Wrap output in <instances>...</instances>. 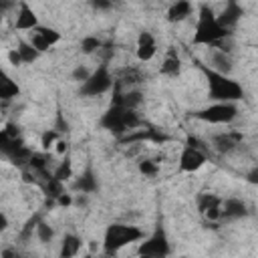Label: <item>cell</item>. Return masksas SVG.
Wrapping results in <instances>:
<instances>
[{"instance_id": "cell-21", "label": "cell", "mask_w": 258, "mask_h": 258, "mask_svg": "<svg viewBox=\"0 0 258 258\" xmlns=\"http://www.w3.org/2000/svg\"><path fill=\"white\" fill-rule=\"evenodd\" d=\"M16 50H18V54H20V58H22L24 64L34 62V60H38V56H40V52H38L28 40H24V38H20V40L16 42Z\"/></svg>"}, {"instance_id": "cell-14", "label": "cell", "mask_w": 258, "mask_h": 258, "mask_svg": "<svg viewBox=\"0 0 258 258\" xmlns=\"http://www.w3.org/2000/svg\"><path fill=\"white\" fill-rule=\"evenodd\" d=\"M242 16H244V8H242L238 2L230 0V2H226V6L218 12V22H220L226 30H232V32H234V28H236V24L240 22Z\"/></svg>"}, {"instance_id": "cell-29", "label": "cell", "mask_w": 258, "mask_h": 258, "mask_svg": "<svg viewBox=\"0 0 258 258\" xmlns=\"http://www.w3.org/2000/svg\"><path fill=\"white\" fill-rule=\"evenodd\" d=\"M28 42H30V44H32V46H34V48L40 52V54H42V52H46V50L50 48V44H48V42H46V40H44V38H42V36H40L36 30H32V32H30Z\"/></svg>"}, {"instance_id": "cell-37", "label": "cell", "mask_w": 258, "mask_h": 258, "mask_svg": "<svg viewBox=\"0 0 258 258\" xmlns=\"http://www.w3.org/2000/svg\"><path fill=\"white\" fill-rule=\"evenodd\" d=\"M8 228V216L6 212H0V230H6Z\"/></svg>"}, {"instance_id": "cell-35", "label": "cell", "mask_w": 258, "mask_h": 258, "mask_svg": "<svg viewBox=\"0 0 258 258\" xmlns=\"http://www.w3.org/2000/svg\"><path fill=\"white\" fill-rule=\"evenodd\" d=\"M67 151H69V143H67L64 139H58V143H56V153L62 155V153H67Z\"/></svg>"}, {"instance_id": "cell-5", "label": "cell", "mask_w": 258, "mask_h": 258, "mask_svg": "<svg viewBox=\"0 0 258 258\" xmlns=\"http://www.w3.org/2000/svg\"><path fill=\"white\" fill-rule=\"evenodd\" d=\"M111 89H115V77L109 71V64L101 62L91 73V77L79 87V95L81 97H101V95L109 93Z\"/></svg>"}, {"instance_id": "cell-4", "label": "cell", "mask_w": 258, "mask_h": 258, "mask_svg": "<svg viewBox=\"0 0 258 258\" xmlns=\"http://www.w3.org/2000/svg\"><path fill=\"white\" fill-rule=\"evenodd\" d=\"M99 125L107 131H111L113 135H117L119 139L125 137L127 133L139 129L143 125L141 117L137 115V111L121 107V105H111L99 119Z\"/></svg>"}, {"instance_id": "cell-10", "label": "cell", "mask_w": 258, "mask_h": 258, "mask_svg": "<svg viewBox=\"0 0 258 258\" xmlns=\"http://www.w3.org/2000/svg\"><path fill=\"white\" fill-rule=\"evenodd\" d=\"M40 26V22H38V16H36V12L32 10V6L28 4V2H18V8H16V18H14V28L16 30H22V32H26V30H36Z\"/></svg>"}, {"instance_id": "cell-32", "label": "cell", "mask_w": 258, "mask_h": 258, "mask_svg": "<svg viewBox=\"0 0 258 258\" xmlns=\"http://www.w3.org/2000/svg\"><path fill=\"white\" fill-rule=\"evenodd\" d=\"M73 204H75V200H73V196L67 194V191L56 200V206H60V208H69V206H73Z\"/></svg>"}, {"instance_id": "cell-11", "label": "cell", "mask_w": 258, "mask_h": 258, "mask_svg": "<svg viewBox=\"0 0 258 258\" xmlns=\"http://www.w3.org/2000/svg\"><path fill=\"white\" fill-rule=\"evenodd\" d=\"M157 54V42L155 36L149 30H141L137 36V48H135V56L141 62H149L153 56Z\"/></svg>"}, {"instance_id": "cell-24", "label": "cell", "mask_w": 258, "mask_h": 258, "mask_svg": "<svg viewBox=\"0 0 258 258\" xmlns=\"http://www.w3.org/2000/svg\"><path fill=\"white\" fill-rule=\"evenodd\" d=\"M36 32L50 44V46H54V44H58L60 42V38H62V34L56 30V28H52V26H44V24H40L38 28H36Z\"/></svg>"}, {"instance_id": "cell-20", "label": "cell", "mask_w": 258, "mask_h": 258, "mask_svg": "<svg viewBox=\"0 0 258 258\" xmlns=\"http://www.w3.org/2000/svg\"><path fill=\"white\" fill-rule=\"evenodd\" d=\"M40 187H42L44 196L48 198V202H54V204H56V200H58V198L64 194V181L56 179L52 173L40 181Z\"/></svg>"}, {"instance_id": "cell-16", "label": "cell", "mask_w": 258, "mask_h": 258, "mask_svg": "<svg viewBox=\"0 0 258 258\" xmlns=\"http://www.w3.org/2000/svg\"><path fill=\"white\" fill-rule=\"evenodd\" d=\"M81 248H83L81 236H77L73 232H67L60 240V246H58V258H77Z\"/></svg>"}, {"instance_id": "cell-30", "label": "cell", "mask_w": 258, "mask_h": 258, "mask_svg": "<svg viewBox=\"0 0 258 258\" xmlns=\"http://www.w3.org/2000/svg\"><path fill=\"white\" fill-rule=\"evenodd\" d=\"M91 73H93V71H89L87 67L79 64V67H75V71H73V75H71V77H73V81H77V83H81V85H83V83L91 77Z\"/></svg>"}, {"instance_id": "cell-38", "label": "cell", "mask_w": 258, "mask_h": 258, "mask_svg": "<svg viewBox=\"0 0 258 258\" xmlns=\"http://www.w3.org/2000/svg\"><path fill=\"white\" fill-rule=\"evenodd\" d=\"M179 258H189V256H179Z\"/></svg>"}, {"instance_id": "cell-3", "label": "cell", "mask_w": 258, "mask_h": 258, "mask_svg": "<svg viewBox=\"0 0 258 258\" xmlns=\"http://www.w3.org/2000/svg\"><path fill=\"white\" fill-rule=\"evenodd\" d=\"M143 238H145V234H143V230L139 226L123 224V222L109 224L105 228V234H103V254L105 256H115L125 246L141 242Z\"/></svg>"}, {"instance_id": "cell-28", "label": "cell", "mask_w": 258, "mask_h": 258, "mask_svg": "<svg viewBox=\"0 0 258 258\" xmlns=\"http://www.w3.org/2000/svg\"><path fill=\"white\" fill-rule=\"evenodd\" d=\"M58 139H60V135H58V131H56V129L44 131V133H42V137H40V147H42V151H46L48 147L56 145V143H58Z\"/></svg>"}, {"instance_id": "cell-23", "label": "cell", "mask_w": 258, "mask_h": 258, "mask_svg": "<svg viewBox=\"0 0 258 258\" xmlns=\"http://www.w3.org/2000/svg\"><path fill=\"white\" fill-rule=\"evenodd\" d=\"M52 175L60 181H69L73 177V161H71V155H64L62 161H58V165L54 167Z\"/></svg>"}, {"instance_id": "cell-22", "label": "cell", "mask_w": 258, "mask_h": 258, "mask_svg": "<svg viewBox=\"0 0 258 258\" xmlns=\"http://www.w3.org/2000/svg\"><path fill=\"white\" fill-rule=\"evenodd\" d=\"M18 95H20L18 83L12 81L10 77H4V79L0 81V99H2V101H10V99H14V97H18Z\"/></svg>"}, {"instance_id": "cell-1", "label": "cell", "mask_w": 258, "mask_h": 258, "mask_svg": "<svg viewBox=\"0 0 258 258\" xmlns=\"http://www.w3.org/2000/svg\"><path fill=\"white\" fill-rule=\"evenodd\" d=\"M230 36H232V30H226L218 22V14L214 12V8L210 4H206V2L200 4V8H198V20H196L194 36H191V44L218 48Z\"/></svg>"}, {"instance_id": "cell-6", "label": "cell", "mask_w": 258, "mask_h": 258, "mask_svg": "<svg viewBox=\"0 0 258 258\" xmlns=\"http://www.w3.org/2000/svg\"><path fill=\"white\" fill-rule=\"evenodd\" d=\"M240 109L238 103H212L208 107H202L198 111H194L191 115L198 121L204 123H212V125H228L238 117Z\"/></svg>"}, {"instance_id": "cell-26", "label": "cell", "mask_w": 258, "mask_h": 258, "mask_svg": "<svg viewBox=\"0 0 258 258\" xmlns=\"http://www.w3.org/2000/svg\"><path fill=\"white\" fill-rule=\"evenodd\" d=\"M137 169H139V173L145 175V177H155V175L159 173V165H157V161H153V159H141V161L137 163Z\"/></svg>"}, {"instance_id": "cell-19", "label": "cell", "mask_w": 258, "mask_h": 258, "mask_svg": "<svg viewBox=\"0 0 258 258\" xmlns=\"http://www.w3.org/2000/svg\"><path fill=\"white\" fill-rule=\"evenodd\" d=\"M73 187H75V191H81V194H85V196L97 191V189H99V181H97L95 171H93L91 167H87V169L75 179Z\"/></svg>"}, {"instance_id": "cell-8", "label": "cell", "mask_w": 258, "mask_h": 258, "mask_svg": "<svg viewBox=\"0 0 258 258\" xmlns=\"http://www.w3.org/2000/svg\"><path fill=\"white\" fill-rule=\"evenodd\" d=\"M169 254H171V246H169L167 234L161 226H157L137 246V256L139 258H167Z\"/></svg>"}, {"instance_id": "cell-34", "label": "cell", "mask_w": 258, "mask_h": 258, "mask_svg": "<svg viewBox=\"0 0 258 258\" xmlns=\"http://www.w3.org/2000/svg\"><path fill=\"white\" fill-rule=\"evenodd\" d=\"M246 181L252 183V185H258V167H252V169L246 173Z\"/></svg>"}, {"instance_id": "cell-25", "label": "cell", "mask_w": 258, "mask_h": 258, "mask_svg": "<svg viewBox=\"0 0 258 258\" xmlns=\"http://www.w3.org/2000/svg\"><path fill=\"white\" fill-rule=\"evenodd\" d=\"M101 46H103V42H101L99 36L89 34V36H83V38H81V52H85V54H93V52H97Z\"/></svg>"}, {"instance_id": "cell-2", "label": "cell", "mask_w": 258, "mask_h": 258, "mask_svg": "<svg viewBox=\"0 0 258 258\" xmlns=\"http://www.w3.org/2000/svg\"><path fill=\"white\" fill-rule=\"evenodd\" d=\"M202 71L208 81V97L214 103H238L244 97V89L236 79L220 75V73L208 69L206 64H202Z\"/></svg>"}, {"instance_id": "cell-36", "label": "cell", "mask_w": 258, "mask_h": 258, "mask_svg": "<svg viewBox=\"0 0 258 258\" xmlns=\"http://www.w3.org/2000/svg\"><path fill=\"white\" fill-rule=\"evenodd\" d=\"M93 8H97V10H107V8H111V2H101V0H97V2H93Z\"/></svg>"}, {"instance_id": "cell-18", "label": "cell", "mask_w": 258, "mask_h": 258, "mask_svg": "<svg viewBox=\"0 0 258 258\" xmlns=\"http://www.w3.org/2000/svg\"><path fill=\"white\" fill-rule=\"evenodd\" d=\"M194 12V4L187 2V0H177L173 4H169L167 12H165V18L169 22H183L185 18H189Z\"/></svg>"}, {"instance_id": "cell-31", "label": "cell", "mask_w": 258, "mask_h": 258, "mask_svg": "<svg viewBox=\"0 0 258 258\" xmlns=\"http://www.w3.org/2000/svg\"><path fill=\"white\" fill-rule=\"evenodd\" d=\"M0 258H24L16 248H12V246H6V248H2V254H0Z\"/></svg>"}, {"instance_id": "cell-9", "label": "cell", "mask_w": 258, "mask_h": 258, "mask_svg": "<svg viewBox=\"0 0 258 258\" xmlns=\"http://www.w3.org/2000/svg\"><path fill=\"white\" fill-rule=\"evenodd\" d=\"M198 212L204 214L210 222L222 220L224 214V200L216 194H200L198 196Z\"/></svg>"}, {"instance_id": "cell-27", "label": "cell", "mask_w": 258, "mask_h": 258, "mask_svg": "<svg viewBox=\"0 0 258 258\" xmlns=\"http://www.w3.org/2000/svg\"><path fill=\"white\" fill-rule=\"evenodd\" d=\"M36 238L42 242V244H50L52 242V238H54V230L44 222V220H40L38 222V226H36Z\"/></svg>"}, {"instance_id": "cell-7", "label": "cell", "mask_w": 258, "mask_h": 258, "mask_svg": "<svg viewBox=\"0 0 258 258\" xmlns=\"http://www.w3.org/2000/svg\"><path fill=\"white\" fill-rule=\"evenodd\" d=\"M208 161V153H206V147L204 143H200L196 137H187L185 145L181 147V153H179V159H177V167L179 171L183 173H194L198 169H202Z\"/></svg>"}, {"instance_id": "cell-33", "label": "cell", "mask_w": 258, "mask_h": 258, "mask_svg": "<svg viewBox=\"0 0 258 258\" xmlns=\"http://www.w3.org/2000/svg\"><path fill=\"white\" fill-rule=\"evenodd\" d=\"M8 60H10V64H14V67H20V64H22V58H20V54H18L16 48H10V50H8Z\"/></svg>"}, {"instance_id": "cell-15", "label": "cell", "mask_w": 258, "mask_h": 258, "mask_svg": "<svg viewBox=\"0 0 258 258\" xmlns=\"http://www.w3.org/2000/svg\"><path fill=\"white\" fill-rule=\"evenodd\" d=\"M159 73L163 77H171V79L179 77V73H181V58H179V52L173 46L167 48V52H165V56H163V60L159 64Z\"/></svg>"}, {"instance_id": "cell-13", "label": "cell", "mask_w": 258, "mask_h": 258, "mask_svg": "<svg viewBox=\"0 0 258 258\" xmlns=\"http://www.w3.org/2000/svg\"><path fill=\"white\" fill-rule=\"evenodd\" d=\"M242 143V133L238 131H222L212 137V147L218 153H232Z\"/></svg>"}, {"instance_id": "cell-12", "label": "cell", "mask_w": 258, "mask_h": 258, "mask_svg": "<svg viewBox=\"0 0 258 258\" xmlns=\"http://www.w3.org/2000/svg\"><path fill=\"white\" fill-rule=\"evenodd\" d=\"M208 69L220 73V75H226L230 77V73L234 71V60L230 56V52L226 50H220V48H212V52L208 54Z\"/></svg>"}, {"instance_id": "cell-17", "label": "cell", "mask_w": 258, "mask_h": 258, "mask_svg": "<svg viewBox=\"0 0 258 258\" xmlns=\"http://www.w3.org/2000/svg\"><path fill=\"white\" fill-rule=\"evenodd\" d=\"M248 214H250L248 206L240 198H226L224 200V214H222V218H226V220H240V218H246Z\"/></svg>"}]
</instances>
